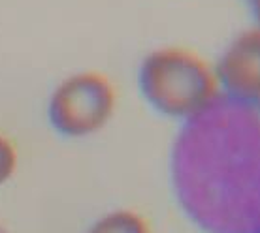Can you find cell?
<instances>
[{
  "instance_id": "6da1fadb",
  "label": "cell",
  "mask_w": 260,
  "mask_h": 233,
  "mask_svg": "<svg viewBox=\"0 0 260 233\" xmlns=\"http://www.w3.org/2000/svg\"><path fill=\"white\" fill-rule=\"evenodd\" d=\"M170 186L204 233H260V104L219 96L179 124Z\"/></svg>"
},
{
  "instance_id": "5b68a950",
  "label": "cell",
  "mask_w": 260,
  "mask_h": 233,
  "mask_svg": "<svg viewBox=\"0 0 260 233\" xmlns=\"http://www.w3.org/2000/svg\"><path fill=\"white\" fill-rule=\"evenodd\" d=\"M87 233H151V229L142 214L119 209L98 218Z\"/></svg>"
},
{
  "instance_id": "7a4b0ae2",
  "label": "cell",
  "mask_w": 260,
  "mask_h": 233,
  "mask_svg": "<svg viewBox=\"0 0 260 233\" xmlns=\"http://www.w3.org/2000/svg\"><path fill=\"white\" fill-rule=\"evenodd\" d=\"M138 89L155 113L179 124L221 96L213 62L183 46H160L147 53L138 68Z\"/></svg>"
},
{
  "instance_id": "ba28073f",
  "label": "cell",
  "mask_w": 260,
  "mask_h": 233,
  "mask_svg": "<svg viewBox=\"0 0 260 233\" xmlns=\"http://www.w3.org/2000/svg\"><path fill=\"white\" fill-rule=\"evenodd\" d=\"M0 233H6V229H4L2 226H0Z\"/></svg>"
},
{
  "instance_id": "277c9868",
  "label": "cell",
  "mask_w": 260,
  "mask_h": 233,
  "mask_svg": "<svg viewBox=\"0 0 260 233\" xmlns=\"http://www.w3.org/2000/svg\"><path fill=\"white\" fill-rule=\"evenodd\" d=\"M222 96L260 104V26L251 25L228 40L213 60Z\"/></svg>"
},
{
  "instance_id": "52a82bcc",
  "label": "cell",
  "mask_w": 260,
  "mask_h": 233,
  "mask_svg": "<svg viewBox=\"0 0 260 233\" xmlns=\"http://www.w3.org/2000/svg\"><path fill=\"white\" fill-rule=\"evenodd\" d=\"M251 15V25L260 26V0H241Z\"/></svg>"
},
{
  "instance_id": "8992f818",
  "label": "cell",
  "mask_w": 260,
  "mask_h": 233,
  "mask_svg": "<svg viewBox=\"0 0 260 233\" xmlns=\"http://www.w3.org/2000/svg\"><path fill=\"white\" fill-rule=\"evenodd\" d=\"M13 169H15V150L6 137L0 136V184H4L12 177Z\"/></svg>"
},
{
  "instance_id": "3957f363",
  "label": "cell",
  "mask_w": 260,
  "mask_h": 233,
  "mask_svg": "<svg viewBox=\"0 0 260 233\" xmlns=\"http://www.w3.org/2000/svg\"><path fill=\"white\" fill-rule=\"evenodd\" d=\"M115 104V89L108 77L83 71L70 75L55 89L49 100V121L62 136H91L110 123Z\"/></svg>"
}]
</instances>
